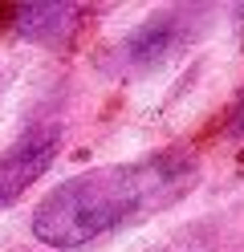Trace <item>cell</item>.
<instances>
[{"instance_id": "obj_6", "label": "cell", "mask_w": 244, "mask_h": 252, "mask_svg": "<svg viewBox=\"0 0 244 252\" xmlns=\"http://www.w3.org/2000/svg\"><path fill=\"white\" fill-rule=\"evenodd\" d=\"M220 134H224V138H236V143H244V90H240V98L224 110Z\"/></svg>"}, {"instance_id": "obj_3", "label": "cell", "mask_w": 244, "mask_h": 252, "mask_svg": "<svg viewBox=\"0 0 244 252\" xmlns=\"http://www.w3.org/2000/svg\"><path fill=\"white\" fill-rule=\"evenodd\" d=\"M61 151V122H33L29 130L0 151V212L12 208Z\"/></svg>"}, {"instance_id": "obj_5", "label": "cell", "mask_w": 244, "mask_h": 252, "mask_svg": "<svg viewBox=\"0 0 244 252\" xmlns=\"http://www.w3.org/2000/svg\"><path fill=\"white\" fill-rule=\"evenodd\" d=\"M146 252H244V216L240 212H216L195 224H183Z\"/></svg>"}, {"instance_id": "obj_2", "label": "cell", "mask_w": 244, "mask_h": 252, "mask_svg": "<svg viewBox=\"0 0 244 252\" xmlns=\"http://www.w3.org/2000/svg\"><path fill=\"white\" fill-rule=\"evenodd\" d=\"M211 8L204 4H171L151 12L142 25H135L130 33H122L110 49L98 57V69L126 82V77H146L159 73L163 65H171L175 57H183L195 41L208 33Z\"/></svg>"}, {"instance_id": "obj_4", "label": "cell", "mask_w": 244, "mask_h": 252, "mask_svg": "<svg viewBox=\"0 0 244 252\" xmlns=\"http://www.w3.org/2000/svg\"><path fill=\"white\" fill-rule=\"evenodd\" d=\"M4 17H8V29L16 37L61 49L86 25L90 8H81V4H12V8H4Z\"/></svg>"}, {"instance_id": "obj_1", "label": "cell", "mask_w": 244, "mask_h": 252, "mask_svg": "<svg viewBox=\"0 0 244 252\" xmlns=\"http://www.w3.org/2000/svg\"><path fill=\"white\" fill-rule=\"evenodd\" d=\"M200 183V159L183 147L151 151L130 163H106L70 175L29 216L45 248H81L110 232L163 216Z\"/></svg>"}]
</instances>
